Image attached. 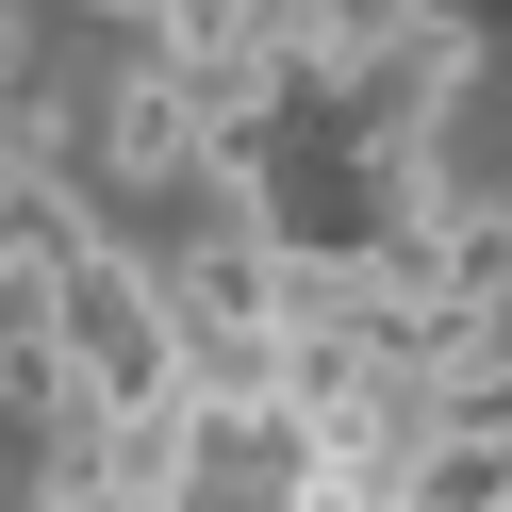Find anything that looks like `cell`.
<instances>
[{"label":"cell","mask_w":512,"mask_h":512,"mask_svg":"<svg viewBox=\"0 0 512 512\" xmlns=\"http://www.w3.org/2000/svg\"><path fill=\"white\" fill-rule=\"evenodd\" d=\"M100 166H116V182H199V100H182L166 67H116V100H100Z\"/></svg>","instance_id":"7a4b0ae2"},{"label":"cell","mask_w":512,"mask_h":512,"mask_svg":"<svg viewBox=\"0 0 512 512\" xmlns=\"http://www.w3.org/2000/svg\"><path fill=\"white\" fill-rule=\"evenodd\" d=\"M67 248H83V182H0V314H34Z\"/></svg>","instance_id":"3957f363"},{"label":"cell","mask_w":512,"mask_h":512,"mask_svg":"<svg viewBox=\"0 0 512 512\" xmlns=\"http://www.w3.org/2000/svg\"><path fill=\"white\" fill-rule=\"evenodd\" d=\"M17 83H34V17L0 0V100H17Z\"/></svg>","instance_id":"5b68a950"},{"label":"cell","mask_w":512,"mask_h":512,"mask_svg":"<svg viewBox=\"0 0 512 512\" xmlns=\"http://www.w3.org/2000/svg\"><path fill=\"white\" fill-rule=\"evenodd\" d=\"M0 430H83V380H67V347L34 331V314H0Z\"/></svg>","instance_id":"277c9868"},{"label":"cell","mask_w":512,"mask_h":512,"mask_svg":"<svg viewBox=\"0 0 512 512\" xmlns=\"http://www.w3.org/2000/svg\"><path fill=\"white\" fill-rule=\"evenodd\" d=\"M0 479H17V446H0Z\"/></svg>","instance_id":"8992f818"},{"label":"cell","mask_w":512,"mask_h":512,"mask_svg":"<svg viewBox=\"0 0 512 512\" xmlns=\"http://www.w3.org/2000/svg\"><path fill=\"white\" fill-rule=\"evenodd\" d=\"M34 331L67 347V380H83V413H166L182 397V331H166V298H149V265L116 232H83L67 265H50V298H34Z\"/></svg>","instance_id":"6da1fadb"}]
</instances>
